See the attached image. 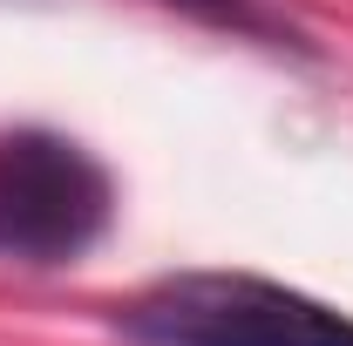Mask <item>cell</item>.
I'll return each mask as SVG.
<instances>
[{"label": "cell", "mask_w": 353, "mask_h": 346, "mask_svg": "<svg viewBox=\"0 0 353 346\" xmlns=\"http://www.w3.org/2000/svg\"><path fill=\"white\" fill-rule=\"evenodd\" d=\"M130 346H353V319L252 272H176L123 305Z\"/></svg>", "instance_id": "cell-1"}, {"label": "cell", "mask_w": 353, "mask_h": 346, "mask_svg": "<svg viewBox=\"0 0 353 346\" xmlns=\"http://www.w3.org/2000/svg\"><path fill=\"white\" fill-rule=\"evenodd\" d=\"M116 183L75 136L0 130V258L75 265L109 231Z\"/></svg>", "instance_id": "cell-2"}, {"label": "cell", "mask_w": 353, "mask_h": 346, "mask_svg": "<svg viewBox=\"0 0 353 346\" xmlns=\"http://www.w3.org/2000/svg\"><path fill=\"white\" fill-rule=\"evenodd\" d=\"M163 7H183V14H197V21H211L224 34H252V41H285V28L265 14L259 0H163Z\"/></svg>", "instance_id": "cell-3"}]
</instances>
